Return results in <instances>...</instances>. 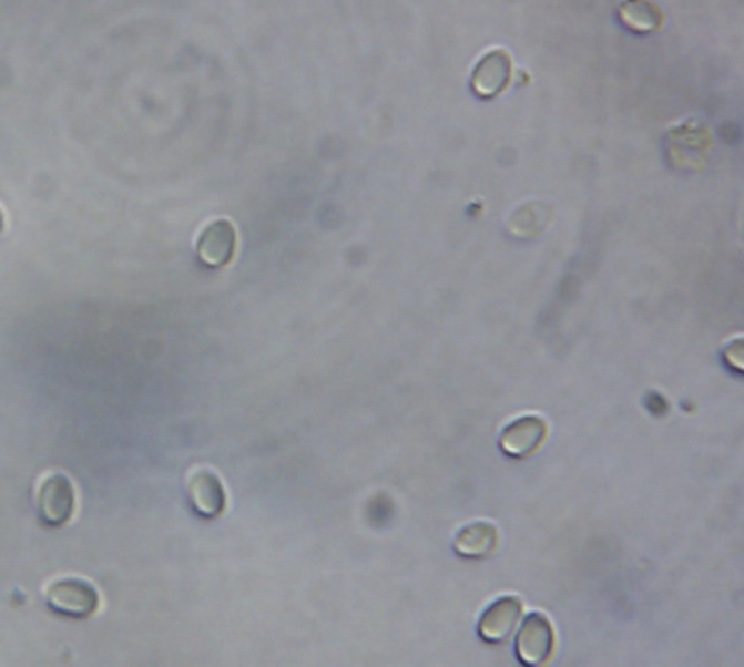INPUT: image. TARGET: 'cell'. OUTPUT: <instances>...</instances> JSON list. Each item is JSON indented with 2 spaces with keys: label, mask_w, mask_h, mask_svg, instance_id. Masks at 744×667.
I'll list each match as a JSON object with an SVG mask.
<instances>
[{
  "label": "cell",
  "mask_w": 744,
  "mask_h": 667,
  "mask_svg": "<svg viewBox=\"0 0 744 667\" xmlns=\"http://www.w3.org/2000/svg\"><path fill=\"white\" fill-rule=\"evenodd\" d=\"M553 628L551 622L542 613H531L516 637V655L524 666H542L549 661L553 653Z\"/></svg>",
  "instance_id": "cell-1"
},
{
  "label": "cell",
  "mask_w": 744,
  "mask_h": 667,
  "mask_svg": "<svg viewBox=\"0 0 744 667\" xmlns=\"http://www.w3.org/2000/svg\"><path fill=\"white\" fill-rule=\"evenodd\" d=\"M49 605L72 617H88L99 609V592L81 578H61L55 581L47 592Z\"/></svg>",
  "instance_id": "cell-2"
},
{
  "label": "cell",
  "mask_w": 744,
  "mask_h": 667,
  "mask_svg": "<svg viewBox=\"0 0 744 667\" xmlns=\"http://www.w3.org/2000/svg\"><path fill=\"white\" fill-rule=\"evenodd\" d=\"M510 79H512V57L503 49H497L486 53L475 65L470 88L479 99H495L510 85Z\"/></svg>",
  "instance_id": "cell-3"
},
{
  "label": "cell",
  "mask_w": 744,
  "mask_h": 667,
  "mask_svg": "<svg viewBox=\"0 0 744 667\" xmlns=\"http://www.w3.org/2000/svg\"><path fill=\"white\" fill-rule=\"evenodd\" d=\"M38 509L47 524L51 526L65 524L74 511V490L70 479L63 474L49 476L40 488Z\"/></svg>",
  "instance_id": "cell-4"
},
{
  "label": "cell",
  "mask_w": 744,
  "mask_h": 667,
  "mask_svg": "<svg viewBox=\"0 0 744 667\" xmlns=\"http://www.w3.org/2000/svg\"><path fill=\"white\" fill-rule=\"evenodd\" d=\"M235 250V228L227 220H216V223L205 226V230L198 237L196 255L198 259L210 266V268H221L230 264Z\"/></svg>",
  "instance_id": "cell-5"
},
{
  "label": "cell",
  "mask_w": 744,
  "mask_h": 667,
  "mask_svg": "<svg viewBox=\"0 0 744 667\" xmlns=\"http://www.w3.org/2000/svg\"><path fill=\"white\" fill-rule=\"evenodd\" d=\"M522 605L518 598H501L488 612L483 613L479 622V637L488 644L506 642L520 619Z\"/></svg>",
  "instance_id": "cell-6"
},
{
  "label": "cell",
  "mask_w": 744,
  "mask_h": 667,
  "mask_svg": "<svg viewBox=\"0 0 744 667\" xmlns=\"http://www.w3.org/2000/svg\"><path fill=\"white\" fill-rule=\"evenodd\" d=\"M547 438V424L540 418H520L501 435V450L510 456H527Z\"/></svg>",
  "instance_id": "cell-7"
},
{
  "label": "cell",
  "mask_w": 744,
  "mask_h": 667,
  "mask_svg": "<svg viewBox=\"0 0 744 667\" xmlns=\"http://www.w3.org/2000/svg\"><path fill=\"white\" fill-rule=\"evenodd\" d=\"M190 501L196 513L205 517H216L225 509V490L212 472H198L190 481Z\"/></svg>",
  "instance_id": "cell-8"
},
{
  "label": "cell",
  "mask_w": 744,
  "mask_h": 667,
  "mask_svg": "<svg viewBox=\"0 0 744 667\" xmlns=\"http://www.w3.org/2000/svg\"><path fill=\"white\" fill-rule=\"evenodd\" d=\"M497 546V531L495 526L481 522V524H470L463 529L456 540V553L468 558L475 556L490 555Z\"/></svg>",
  "instance_id": "cell-9"
},
{
  "label": "cell",
  "mask_w": 744,
  "mask_h": 667,
  "mask_svg": "<svg viewBox=\"0 0 744 667\" xmlns=\"http://www.w3.org/2000/svg\"><path fill=\"white\" fill-rule=\"evenodd\" d=\"M725 361L732 370L744 374V337L734 339L727 348H725Z\"/></svg>",
  "instance_id": "cell-10"
},
{
  "label": "cell",
  "mask_w": 744,
  "mask_h": 667,
  "mask_svg": "<svg viewBox=\"0 0 744 667\" xmlns=\"http://www.w3.org/2000/svg\"><path fill=\"white\" fill-rule=\"evenodd\" d=\"M2 228H4V214H2V209H0V233H2Z\"/></svg>",
  "instance_id": "cell-11"
}]
</instances>
